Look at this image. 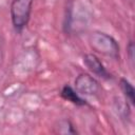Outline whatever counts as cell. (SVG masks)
Segmentation results:
<instances>
[{"label":"cell","instance_id":"1","mask_svg":"<svg viewBox=\"0 0 135 135\" xmlns=\"http://www.w3.org/2000/svg\"><path fill=\"white\" fill-rule=\"evenodd\" d=\"M89 44L93 51L113 59H119V44L117 40L103 32L95 31L89 36Z\"/></svg>","mask_w":135,"mask_h":135},{"label":"cell","instance_id":"2","mask_svg":"<svg viewBox=\"0 0 135 135\" xmlns=\"http://www.w3.org/2000/svg\"><path fill=\"white\" fill-rule=\"evenodd\" d=\"M33 8V0H12L9 13L14 30L17 33L22 31L27 25Z\"/></svg>","mask_w":135,"mask_h":135},{"label":"cell","instance_id":"3","mask_svg":"<svg viewBox=\"0 0 135 135\" xmlns=\"http://www.w3.org/2000/svg\"><path fill=\"white\" fill-rule=\"evenodd\" d=\"M75 90L82 96H97L101 91V85L90 74L81 73L75 78Z\"/></svg>","mask_w":135,"mask_h":135},{"label":"cell","instance_id":"4","mask_svg":"<svg viewBox=\"0 0 135 135\" xmlns=\"http://www.w3.org/2000/svg\"><path fill=\"white\" fill-rule=\"evenodd\" d=\"M83 63L90 72H92L94 75L98 76L99 78H102L104 80L112 79V75L109 73V71L101 62V60L95 54H91V53L85 54L83 56Z\"/></svg>","mask_w":135,"mask_h":135},{"label":"cell","instance_id":"5","mask_svg":"<svg viewBox=\"0 0 135 135\" xmlns=\"http://www.w3.org/2000/svg\"><path fill=\"white\" fill-rule=\"evenodd\" d=\"M60 96L66 100V101H70L71 103L75 104V105H78V107H84V105H88V101L81 97V95L73 88L71 86L70 84H65L62 89H61V92H60Z\"/></svg>","mask_w":135,"mask_h":135},{"label":"cell","instance_id":"6","mask_svg":"<svg viewBox=\"0 0 135 135\" xmlns=\"http://www.w3.org/2000/svg\"><path fill=\"white\" fill-rule=\"evenodd\" d=\"M119 86L123 93V96L127 102L130 103L131 105H135V90H134L133 84L127 78H120Z\"/></svg>","mask_w":135,"mask_h":135},{"label":"cell","instance_id":"7","mask_svg":"<svg viewBox=\"0 0 135 135\" xmlns=\"http://www.w3.org/2000/svg\"><path fill=\"white\" fill-rule=\"evenodd\" d=\"M55 128V132L59 134H77V130L74 128V124L69 119H61L59 120Z\"/></svg>","mask_w":135,"mask_h":135},{"label":"cell","instance_id":"8","mask_svg":"<svg viewBox=\"0 0 135 135\" xmlns=\"http://www.w3.org/2000/svg\"><path fill=\"white\" fill-rule=\"evenodd\" d=\"M127 53L129 55V59L131 60V62L134 61V42L132 40L129 41V44L127 46Z\"/></svg>","mask_w":135,"mask_h":135}]
</instances>
